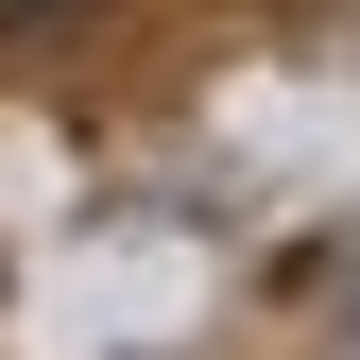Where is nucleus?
Wrapping results in <instances>:
<instances>
[{"label": "nucleus", "instance_id": "nucleus-1", "mask_svg": "<svg viewBox=\"0 0 360 360\" xmlns=\"http://www.w3.org/2000/svg\"><path fill=\"white\" fill-rule=\"evenodd\" d=\"M86 18V0H0V34H69Z\"/></svg>", "mask_w": 360, "mask_h": 360}]
</instances>
